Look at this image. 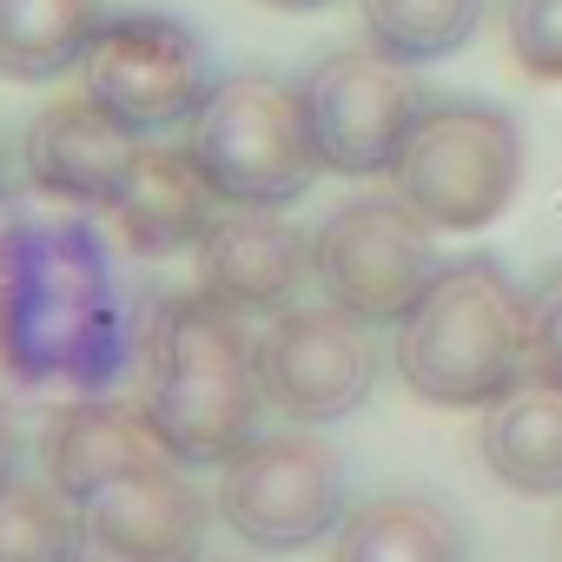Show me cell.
<instances>
[{
    "mask_svg": "<svg viewBox=\"0 0 562 562\" xmlns=\"http://www.w3.org/2000/svg\"><path fill=\"white\" fill-rule=\"evenodd\" d=\"M133 305L80 205L0 218V364L14 384L106 391L133 364Z\"/></svg>",
    "mask_w": 562,
    "mask_h": 562,
    "instance_id": "6da1fadb",
    "label": "cell"
},
{
    "mask_svg": "<svg viewBox=\"0 0 562 562\" xmlns=\"http://www.w3.org/2000/svg\"><path fill=\"white\" fill-rule=\"evenodd\" d=\"M139 411L172 463H232L265 417L258 338L205 292L166 299L139 331Z\"/></svg>",
    "mask_w": 562,
    "mask_h": 562,
    "instance_id": "7a4b0ae2",
    "label": "cell"
},
{
    "mask_svg": "<svg viewBox=\"0 0 562 562\" xmlns=\"http://www.w3.org/2000/svg\"><path fill=\"white\" fill-rule=\"evenodd\" d=\"M397 378L443 411H490L529 378V292L496 258H457L397 325Z\"/></svg>",
    "mask_w": 562,
    "mask_h": 562,
    "instance_id": "3957f363",
    "label": "cell"
},
{
    "mask_svg": "<svg viewBox=\"0 0 562 562\" xmlns=\"http://www.w3.org/2000/svg\"><path fill=\"white\" fill-rule=\"evenodd\" d=\"M186 153L218 186L225 205H292L325 172L305 93L278 74H225L192 113Z\"/></svg>",
    "mask_w": 562,
    "mask_h": 562,
    "instance_id": "277c9868",
    "label": "cell"
},
{
    "mask_svg": "<svg viewBox=\"0 0 562 562\" xmlns=\"http://www.w3.org/2000/svg\"><path fill=\"white\" fill-rule=\"evenodd\" d=\"M522 186V126L490 100H430L411 126L391 192L437 232L490 225Z\"/></svg>",
    "mask_w": 562,
    "mask_h": 562,
    "instance_id": "5b68a950",
    "label": "cell"
},
{
    "mask_svg": "<svg viewBox=\"0 0 562 562\" xmlns=\"http://www.w3.org/2000/svg\"><path fill=\"white\" fill-rule=\"evenodd\" d=\"M218 516L238 542L265 549V555H299L325 536H338L345 509H351V483H345V457L292 424V430H258L232 463H218Z\"/></svg>",
    "mask_w": 562,
    "mask_h": 562,
    "instance_id": "8992f818",
    "label": "cell"
},
{
    "mask_svg": "<svg viewBox=\"0 0 562 562\" xmlns=\"http://www.w3.org/2000/svg\"><path fill=\"white\" fill-rule=\"evenodd\" d=\"M437 271V225L417 218L397 192H358L312 232L318 292L358 325H404Z\"/></svg>",
    "mask_w": 562,
    "mask_h": 562,
    "instance_id": "52a82bcc",
    "label": "cell"
},
{
    "mask_svg": "<svg viewBox=\"0 0 562 562\" xmlns=\"http://www.w3.org/2000/svg\"><path fill=\"white\" fill-rule=\"evenodd\" d=\"M212 87V47L179 14H113L87 54V100L106 106L133 139L192 126Z\"/></svg>",
    "mask_w": 562,
    "mask_h": 562,
    "instance_id": "ba28073f",
    "label": "cell"
},
{
    "mask_svg": "<svg viewBox=\"0 0 562 562\" xmlns=\"http://www.w3.org/2000/svg\"><path fill=\"white\" fill-rule=\"evenodd\" d=\"M305 120H312V139H318V159L325 172H345V179H378L397 166L411 126L424 120V87L404 60L378 54V47H345V54H325L305 80Z\"/></svg>",
    "mask_w": 562,
    "mask_h": 562,
    "instance_id": "9c48e42d",
    "label": "cell"
},
{
    "mask_svg": "<svg viewBox=\"0 0 562 562\" xmlns=\"http://www.w3.org/2000/svg\"><path fill=\"white\" fill-rule=\"evenodd\" d=\"M258 384L278 417L305 430L351 417L378 384V345L371 325H358L338 305H292L258 338Z\"/></svg>",
    "mask_w": 562,
    "mask_h": 562,
    "instance_id": "30bf717a",
    "label": "cell"
},
{
    "mask_svg": "<svg viewBox=\"0 0 562 562\" xmlns=\"http://www.w3.org/2000/svg\"><path fill=\"white\" fill-rule=\"evenodd\" d=\"M312 278V238L271 205H225L199 238V292L238 318H278Z\"/></svg>",
    "mask_w": 562,
    "mask_h": 562,
    "instance_id": "8fae6325",
    "label": "cell"
},
{
    "mask_svg": "<svg viewBox=\"0 0 562 562\" xmlns=\"http://www.w3.org/2000/svg\"><path fill=\"white\" fill-rule=\"evenodd\" d=\"M205 529V496L179 463L133 470L80 503V536L106 562H199Z\"/></svg>",
    "mask_w": 562,
    "mask_h": 562,
    "instance_id": "7c38bea8",
    "label": "cell"
},
{
    "mask_svg": "<svg viewBox=\"0 0 562 562\" xmlns=\"http://www.w3.org/2000/svg\"><path fill=\"white\" fill-rule=\"evenodd\" d=\"M133 153H139V139H133L106 106H93V100L80 93V100H54V106L27 126L21 166H27V179H34L41 199L80 205V212H113Z\"/></svg>",
    "mask_w": 562,
    "mask_h": 562,
    "instance_id": "4fadbf2b",
    "label": "cell"
},
{
    "mask_svg": "<svg viewBox=\"0 0 562 562\" xmlns=\"http://www.w3.org/2000/svg\"><path fill=\"white\" fill-rule=\"evenodd\" d=\"M153 463H172V450L159 443V430L146 424V411L113 404V397H74L41 430V470H47V483L74 509L93 490H106V483H120L133 470H153Z\"/></svg>",
    "mask_w": 562,
    "mask_h": 562,
    "instance_id": "5bb4252c",
    "label": "cell"
},
{
    "mask_svg": "<svg viewBox=\"0 0 562 562\" xmlns=\"http://www.w3.org/2000/svg\"><path fill=\"white\" fill-rule=\"evenodd\" d=\"M218 212H225V199L186 146H139L120 179V199H113L126 245L146 258L199 251V238L218 225Z\"/></svg>",
    "mask_w": 562,
    "mask_h": 562,
    "instance_id": "9a60e30c",
    "label": "cell"
},
{
    "mask_svg": "<svg viewBox=\"0 0 562 562\" xmlns=\"http://www.w3.org/2000/svg\"><path fill=\"white\" fill-rule=\"evenodd\" d=\"M331 562H470V529L424 490H384L345 509Z\"/></svg>",
    "mask_w": 562,
    "mask_h": 562,
    "instance_id": "2e32d148",
    "label": "cell"
},
{
    "mask_svg": "<svg viewBox=\"0 0 562 562\" xmlns=\"http://www.w3.org/2000/svg\"><path fill=\"white\" fill-rule=\"evenodd\" d=\"M106 21V0H0V80L47 87L87 67Z\"/></svg>",
    "mask_w": 562,
    "mask_h": 562,
    "instance_id": "e0dca14e",
    "label": "cell"
},
{
    "mask_svg": "<svg viewBox=\"0 0 562 562\" xmlns=\"http://www.w3.org/2000/svg\"><path fill=\"white\" fill-rule=\"evenodd\" d=\"M476 450L496 470V483H509L522 496H562V391L529 384V391H509L503 404H490Z\"/></svg>",
    "mask_w": 562,
    "mask_h": 562,
    "instance_id": "ac0fdd59",
    "label": "cell"
},
{
    "mask_svg": "<svg viewBox=\"0 0 562 562\" xmlns=\"http://www.w3.org/2000/svg\"><path fill=\"white\" fill-rule=\"evenodd\" d=\"M358 8H364V34L378 54L424 67V60H450L457 47H470L490 0H358Z\"/></svg>",
    "mask_w": 562,
    "mask_h": 562,
    "instance_id": "d6986e66",
    "label": "cell"
},
{
    "mask_svg": "<svg viewBox=\"0 0 562 562\" xmlns=\"http://www.w3.org/2000/svg\"><path fill=\"white\" fill-rule=\"evenodd\" d=\"M80 509L54 483H8L0 490V562H80Z\"/></svg>",
    "mask_w": 562,
    "mask_h": 562,
    "instance_id": "ffe728a7",
    "label": "cell"
},
{
    "mask_svg": "<svg viewBox=\"0 0 562 562\" xmlns=\"http://www.w3.org/2000/svg\"><path fill=\"white\" fill-rule=\"evenodd\" d=\"M503 27H509V47H516L522 74L562 80V0H509Z\"/></svg>",
    "mask_w": 562,
    "mask_h": 562,
    "instance_id": "44dd1931",
    "label": "cell"
},
{
    "mask_svg": "<svg viewBox=\"0 0 562 562\" xmlns=\"http://www.w3.org/2000/svg\"><path fill=\"white\" fill-rule=\"evenodd\" d=\"M529 378L562 391V271L529 292Z\"/></svg>",
    "mask_w": 562,
    "mask_h": 562,
    "instance_id": "7402d4cb",
    "label": "cell"
},
{
    "mask_svg": "<svg viewBox=\"0 0 562 562\" xmlns=\"http://www.w3.org/2000/svg\"><path fill=\"white\" fill-rule=\"evenodd\" d=\"M21 463H27V430H21V417L8 404H0V490L21 483Z\"/></svg>",
    "mask_w": 562,
    "mask_h": 562,
    "instance_id": "603a6c76",
    "label": "cell"
},
{
    "mask_svg": "<svg viewBox=\"0 0 562 562\" xmlns=\"http://www.w3.org/2000/svg\"><path fill=\"white\" fill-rule=\"evenodd\" d=\"M265 8H278V14H318V8H331V0H265Z\"/></svg>",
    "mask_w": 562,
    "mask_h": 562,
    "instance_id": "cb8c5ba5",
    "label": "cell"
},
{
    "mask_svg": "<svg viewBox=\"0 0 562 562\" xmlns=\"http://www.w3.org/2000/svg\"><path fill=\"white\" fill-rule=\"evenodd\" d=\"M0 199H8V153H0Z\"/></svg>",
    "mask_w": 562,
    "mask_h": 562,
    "instance_id": "d4e9b609",
    "label": "cell"
},
{
    "mask_svg": "<svg viewBox=\"0 0 562 562\" xmlns=\"http://www.w3.org/2000/svg\"><path fill=\"white\" fill-rule=\"evenodd\" d=\"M212 562H232V555H212Z\"/></svg>",
    "mask_w": 562,
    "mask_h": 562,
    "instance_id": "484cf974",
    "label": "cell"
},
{
    "mask_svg": "<svg viewBox=\"0 0 562 562\" xmlns=\"http://www.w3.org/2000/svg\"><path fill=\"white\" fill-rule=\"evenodd\" d=\"M93 562H106V555H93Z\"/></svg>",
    "mask_w": 562,
    "mask_h": 562,
    "instance_id": "4316f807",
    "label": "cell"
}]
</instances>
